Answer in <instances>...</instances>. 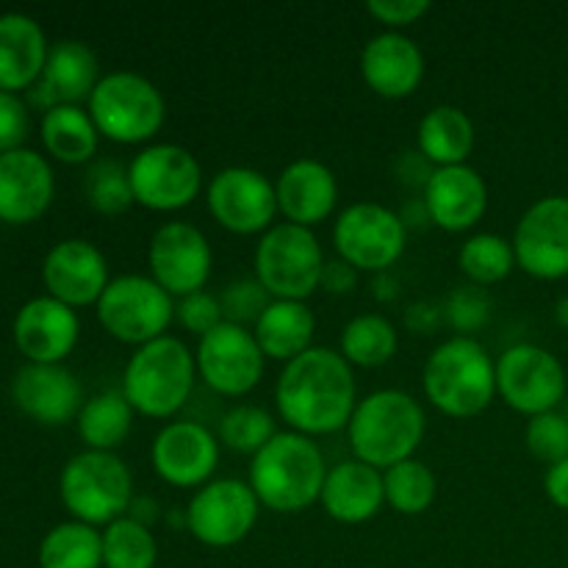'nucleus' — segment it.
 I'll return each instance as SVG.
<instances>
[{
    "label": "nucleus",
    "mask_w": 568,
    "mask_h": 568,
    "mask_svg": "<svg viewBox=\"0 0 568 568\" xmlns=\"http://www.w3.org/2000/svg\"><path fill=\"white\" fill-rule=\"evenodd\" d=\"M399 220H403L405 227H425L430 225V211H427V203L422 197L405 203V209L399 211Z\"/></svg>",
    "instance_id": "52"
},
{
    "label": "nucleus",
    "mask_w": 568,
    "mask_h": 568,
    "mask_svg": "<svg viewBox=\"0 0 568 568\" xmlns=\"http://www.w3.org/2000/svg\"><path fill=\"white\" fill-rule=\"evenodd\" d=\"M133 197L153 211L186 209L203 189V166L197 155L175 142H153L128 164Z\"/></svg>",
    "instance_id": "11"
},
{
    "label": "nucleus",
    "mask_w": 568,
    "mask_h": 568,
    "mask_svg": "<svg viewBox=\"0 0 568 568\" xmlns=\"http://www.w3.org/2000/svg\"><path fill=\"white\" fill-rule=\"evenodd\" d=\"M253 333L266 358L288 364L314 347L311 342L316 333V316L303 300H272L253 325Z\"/></svg>",
    "instance_id": "29"
},
{
    "label": "nucleus",
    "mask_w": 568,
    "mask_h": 568,
    "mask_svg": "<svg viewBox=\"0 0 568 568\" xmlns=\"http://www.w3.org/2000/svg\"><path fill=\"white\" fill-rule=\"evenodd\" d=\"M325 253L311 227L277 222L261 233L253 270L272 300H308L320 288Z\"/></svg>",
    "instance_id": "8"
},
{
    "label": "nucleus",
    "mask_w": 568,
    "mask_h": 568,
    "mask_svg": "<svg viewBox=\"0 0 568 568\" xmlns=\"http://www.w3.org/2000/svg\"><path fill=\"white\" fill-rule=\"evenodd\" d=\"M458 266L477 286L505 281L516 266L514 242L491 231H480L466 239L458 250Z\"/></svg>",
    "instance_id": "36"
},
{
    "label": "nucleus",
    "mask_w": 568,
    "mask_h": 568,
    "mask_svg": "<svg viewBox=\"0 0 568 568\" xmlns=\"http://www.w3.org/2000/svg\"><path fill=\"white\" fill-rule=\"evenodd\" d=\"M399 347L397 327L383 314H358L344 325L342 349L338 353L353 366H383L394 358Z\"/></svg>",
    "instance_id": "34"
},
{
    "label": "nucleus",
    "mask_w": 568,
    "mask_h": 568,
    "mask_svg": "<svg viewBox=\"0 0 568 568\" xmlns=\"http://www.w3.org/2000/svg\"><path fill=\"white\" fill-rule=\"evenodd\" d=\"M42 281L50 297L61 300L70 308L98 305L100 294L111 283L109 261L89 239H61L44 255Z\"/></svg>",
    "instance_id": "19"
},
{
    "label": "nucleus",
    "mask_w": 568,
    "mask_h": 568,
    "mask_svg": "<svg viewBox=\"0 0 568 568\" xmlns=\"http://www.w3.org/2000/svg\"><path fill=\"white\" fill-rule=\"evenodd\" d=\"M327 516L342 525H364L386 503L383 471L358 458L331 466L320 494Z\"/></svg>",
    "instance_id": "27"
},
{
    "label": "nucleus",
    "mask_w": 568,
    "mask_h": 568,
    "mask_svg": "<svg viewBox=\"0 0 568 568\" xmlns=\"http://www.w3.org/2000/svg\"><path fill=\"white\" fill-rule=\"evenodd\" d=\"M444 322L453 327L458 336H471V333L483 331L491 320L494 297L488 294L486 286L477 283H466V286L453 288L444 300Z\"/></svg>",
    "instance_id": "40"
},
{
    "label": "nucleus",
    "mask_w": 568,
    "mask_h": 568,
    "mask_svg": "<svg viewBox=\"0 0 568 568\" xmlns=\"http://www.w3.org/2000/svg\"><path fill=\"white\" fill-rule=\"evenodd\" d=\"M425 408L403 388H381L358 399L347 425L355 458L386 471L399 460L414 458L425 438Z\"/></svg>",
    "instance_id": "3"
},
{
    "label": "nucleus",
    "mask_w": 568,
    "mask_h": 568,
    "mask_svg": "<svg viewBox=\"0 0 568 568\" xmlns=\"http://www.w3.org/2000/svg\"><path fill=\"white\" fill-rule=\"evenodd\" d=\"M11 399L39 425H64L83 408V386L61 364H26L11 381Z\"/></svg>",
    "instance_id": "21"
},
{
    "label": "nucleus",
    "mask_w": 568,
    "mask_h": 568,
    "mask_svg": "<svg viewBox=\"0 0 568 568\" xmlns=\"http://www.w3.org/2000/svg\"><path fill=\"white\" fill-rule=\"evenodd\" d=\"M98 320L114 338L142 347L166 336V327L175 320V297L150 275H116L100 294Z\"/></svg>",
    "instance_id": "9"
},
{
    "label": "nucleus",
    "mask_w": 568,
    "mask_h": 568,
    "mask_svg": "<svg viewBox=\"0 0 568 568\" xmlns=\"http://www.w3.org/2000/svg\"><path fill=\"white\" fill-rule=\"evenodd\" d=\"M50 44L33 17L9 11L0 14V89L20 92L39 81Z\"/></svg>",
    "instance_id": "28"
},
{
    "label": "nucleus",
    "mask_w": 568,
    "mask_h": 568,
    "mask_svg": "<svg viewBox=\"0 0 568 568\" xmlns=\"http://www.w3.org/2000/svg\"><path fill=\"white\" fill-rule=\"evenodd\" d=\"M386 503L405 516H419L436 503L438 480L430 466L419 458L399 460L383 471Z\"/></svg>",
    "instance_id": "35"
},
{
    "label": "nucleus",
    "mask_w": 568,
    "mask_h": 568,
    "mask_svg": "<svg viewBox=\"0 0 568 568\" xmlns=\"http://www.w3.org/2000/svg\"><path fill=\"white\" fill-rule=\"evenodd\" d=\"M416 148L436 166L466 164L475 148V122L458 105H436L419 120Z\"/></svg>",
    "instance_id": "30"
},
{
    "label": "nucleus",
    "mask_w": 568,
    "mask_h": 568,
    "mask_svg": "<svg viewBox=\"0 0 568 568\" xmlns=\"http://www.w3.org/2000/svg\"><path fill=\"white\" fill-rule=\"evenodd\" d=\"M369 286H372V297H375L377 303H394V300L399 297V281L388 270L375 272Z\"/></svg>",
    "instance_id": "50"
},
{
    "label": "nucleus",
    "mask_w": 568,
    "mask_h": 568,
    "mask_svg": "<svg viewBox=\"0 0 568 568\" xmlns=\"http://www.w3.org/2000/svg\"><path fill=\"white\" fill-rule=\"evenodd\" d=\"M261 503L250 483L216 477L200 486L186 505V530L205 547H236L253 532Z\"/></svg>",
    "instance_id": "12"
},
{
    "label": "nucleus",
    "mask_w": 568,
    "mask_h": 568,
    "mask_svg": "<svg viewBox=\"0 0 568 568\" xmlns=\"http://www.w3.org/2000/svg\"><path fill=\"white\" fill-rule=\"evenodd\" d=\"M125 516H131V519L139 521V525L150 527V525H153V521L161 516V508H159V503H155V499H150V497H133L131 508H128Z\"/></svg>",
    "instance_id": "51"
},
{
    "label": "nucleus",
    "mask_w": 568,
    "mask_h": 568,
    "mask_svg": "<svg viewBox=\"0 0 568 568\" xmlns=\"http://www.w3.org/2000/svg\"><path fill=\"white\" fill-rule=\"evenodd\" d=\"M430 9V0H369L366 3V11L383 26H388V31H397V28L422 20Z\"/></svg>",
    "instance_id": "45"
},
{
    "label": "nucleus",
    "mask_w": 568,
    "mask_h": 568,
    "mask_svg": "<svg viewBox=\"0 0 568 568\" xmlns=\"http://www.w3.org/2000/svg\"><path fill=\"white\" fill-rule=\"evenodd\" d=\"M55 194L53 166L37 150L0 153V220L28 225L50 209Z\"/></svg>",
    "instance_id": "22"
},
{
    "label": "nucleus",
    "mask_w": 568,
    "mask_h": 568,
    "mask_svg": "<svg viewBox=\"0 0 568 568\" xmlns=\"http://www.w3.org/2000/svg\"><path fill=\"white\" fill-rule=\"evenodd\" d=\"M433 225L444 231H469L488 209L486 178L471 164L436 166L427 186L422 189Z\"/></svg>",
    "instance_id": "24"
},
{
    "label": "nucleus",
    "mask_w": 568,
    "mask_h": 568,
    "mask_svg": "<svg viewBox=\"0 0 568 568\" xmlns=\"http://www.w3.org/2000/svg\"><path fill=\"white\" fill-rule=\"evenodd\" d=\"M544 491L552 499V505L568 510V458L549 466L547 475H544Z\"/></svg>",
    "instance_id": "49"
},
{
    "label": "nucleus",
    "mask_w": 568,
    "mask_h": 568,
    "mask_svg": "<svg viewBox=\"0 0 568 568\" xmlns=\"http://www.w3.org/2000/svg\"><path fill=\"white\" fill-rule=\"evenodd\" d=\"M325 453L311 436L277 430L250 460V488L275 514H297L320 499L325 486Z\"/></svg>",
    "instance_id": "2"
},
{
    "label": "nucleus",
    "mask_w": 568,
    "mask_h": 568,
    "mask_svg": "<svg viewBox=\"0 0 568 568\" xmlns=\"http://www.w3.org/2000/svg\"><path fill=\"white\" fill-rule=\"evenodd\" d=\"M333 244L338 258L349 261L358 272H386L405 253L408 227L388 205L358 200L333 222Z\"/></svg>",
    "instance_id": "10"
},
{
    "label": "nucleus",
    "mask_w": 568,
    "mask_h": 568,
    "mask_svg": "<svg viewBox=\"0 0 568 568\" xmlns=\"http://www.w3.org/2000/svg\"><path fill=\"white\" fill-rule=\"evenodd\" d=\"M209 211L233 233H264L277 214L275 183L255 166L233 164L216 172L205 189Z\"/></svg>",
    "instance_id": "16"
},
{
    "label": "nucleus",
    "mask_w": 568,
    "mask_h": 568,
    "mask_svg": "<svg viewBox=\"0 0 568 568\" xmlns=\"http://www.w3.org/2000/svg\"><path fill=\"white\" fill-rule=\"evenodd\" d=\"M264 349L255 342V333L250 327L222 322L214 331L200 336L197 353V375L209 388L225 397H242L253 392L264 377Z\"/></svg>",
    "instance_id": "15"
},
{
    "label": "nucleus",
    "mask_w": 568,
    "mask_h": 568,
    "mask_svg": "<svg viewBox=\"0 0 568 568\" xmlns=\"http://www.w3.org/2000/svg\"><path fill=\"white\" fill-rule=\"evenodd\" d=\"M275 405L288 430L303 436L314 438L344 430L358 405L353 364L338 349H305L277 375Z\"/></svg>",
    "instance_id": "1"
},
{
    "label": "nucleus",
    "mask_w": 568,
    "mask_h": 568,
    "mask_svg": "<svg viewBox=\"0 0 568 568\" xmlns=\"http://www.w3.org/2000/svg\"><path fill=\"white\" fill-rule=\"evenodd\" d=\"M89 114L103 136L120 144L148 142L166 116V100L148 75L133 70H111L89 98Z\"/></svg>",
    "instance_id": "7"
},
{
    "label": "nucleus",
    "mask_w": 568,
    "mask_h": 568,
    "mask_svg": "<svg viewBox=\"0 0 568 568\" xmlns=\"http://www.w3.org/2000/svg\"><path fill=\"white\" fill-rule=\"evenodd\" d=\"M444 322V305L442 303H433V300H419V303H410L405 308V327L410 333H430L438 331V325Z\"/></svg>",
    "instance_id": "48"
},
{
    "label": "nucleus",
    "mask_w": 568,
    "mask_h": 568,
    "mask_svg": "<svg viewBox=\"0 0 568 568\" xmlns=\"http://www.w3.org/2000/svg\"><path fill=\"white\" fill-rule=\"evenodd\" d=\"M197 381L194 353L175 336H159L133 349L122 372V388L131 408L142 416L166 419L192 397Z\"/></svg>",
    "instance_id": "5"
},
{
    "label": "nucleus",
    "mask_w": 568,
    "mask_h": 568,
    "mask_svg": "<svg viewBox=\"0 0 568 568\" xmlns=\"http://www.w3.org/2000/svg\"><path fill=\"white\" fill-rule=\"evenodd\" d=\"M31 133V111L28 103L14 92L0 89V153L20 150Z\"/></svg>",
    "instance_id": "44"
},
{
    "label": "nucleus",
    "mask_w": 568,
    "mask_h": 568,
    "mask_svg": "<svg viewBox=\"0 0 568 568\" xmlns=\"http://www.w3.org/2000/svg\"><path fill=\"white\" fill-rule=\"evenodd\" d=\"M42 142L53 159L64 164H87L98 153L100 131L89 109L53 105L42 114Z\"/></svg>",
    "instance_id": "31"
},
{
    "label": "nucleus",
    "mask_w": 568,
    "mask_h": 568,
    "mask_svg": "<svg viewBox=\"0 0 568 568\" xmlns=\"http://www.w3.org/2000/svg\"><path fill=\"white\" fill-rule=\"evenodd\" d=\"M83 194L94 211L109 216L125 214L136 203L128 166L114 159H100L89 164L87 175H83Z\"/></svg>",
    "instance_id": "38"
},
{
    "label": "nucleus",
    "mask_w": 568,
    "mask_h": 568,
    "mask_svg": "<svg viewBox=\"0 0 568 568\" xmlns=\"http://www.w3.org/2000/svg\"><path fill=\"white\" fill-rule=\"evenodd\" d=\"M150 277L172 297L203 292L214 266V250L197 225L183 220L164 222L153 231L148 247Z\"/></svg>",
    "instance_id": "14"
},
{
    "label": "nucleus",
    "mask_w": 568,
    "mask_h": 568,
    "mask_svg": "<svg viewBox=\"0 0 568 568\" xmlns=\"http://www.w3.org/2000/svg\"><path fill=\"white\" fill-rule=\"evenodd\" d=\"M497 394L519 414H549L566 394L564 364L538 344H514L497 361Z\"/></svg>",
    "instance_id": "13"
},
{
    "label": "nucleus",
    "mask_w": 568,
    "mask_h": 568,
    "mask_svg": "<svg viewBox=\"0 0 568 568\" xmlns=\"http://www.w3.org/2000/svg\"><path fill=\"white\" fill-rule=\"evenodd\" d=\"M150 460L155 475L170 486L200 488L211 480L220 464V436L203 422H170L155 433Z\"/></svg>",
    "instance_id": "18"
},
{
    "label": "nucleus",
    "mask_w": 568,
    "mask_h": 568,
    "mask_svg": "<svg viewBox=\"0 0 568 568\" xmlns=\"http://www.w3.org/2000/svg\"><path fill=\"white\" fill-rule=\"evenodd\" d=\"M555 322L560 327H568V297H560L558 305H555Z\"/></svg>",
    "instance_id": "53"
},
{
    "label": "nucleus",
    "mask_w": 568,
    "mask_h": 568,
    "mask_svg": "<svg viewBox=\"0 0 568 568\" xmlns=\"http://www.w3.org/2000/svg\"><path fill=\"white\" fill-rule=\"evenodd\" d=\"M100 78L98 53L87 42L59 39L50 44L42 75L31 87V103L42 111L53 105H81L83 100L89 103Z\"/></svg>",
    "instance_id": "23"
},
{
    "label": "nucleus",
    "mask_w": 568,
    "mask_h": 568,
    "mask_svg": "<svg viewBox=\"0 0 568 568\" xmlns=\"http://www.w3.org/2000/svg\"><path fill=\"white\" fill-rule=\"evenodd\" d=\"M516 266L541 281L568 275V197L549 194L521 214L514 231Z\"/></svg>",
    "instance_id": "17"
},
{
    "label": "nucleus",
    "mask_w": 568,
    "mask_h": 568,
    "mask_svg": "<svg viewBox=\"0 0 568 568\" xmlns=\"http://www.w3.org/2000/svg\"><path fill=\"white\" fill-rule=\"evenodd\" d=\"M275 419L258 405H233L220 419V442L242 455H255L275 436Z\"/></svg>",
    "instance_id": "39"
},
{
    "label": "nucleus",
    "mask_w": 568,
    "mask_h": 568,
    "mask_svg": "<svg viewBox=\"0 0 568 568\" xmlns=\"http://www.w3.org/2000/svg\"><path fill=\"white\" fill-rule=\"evenodd\" d=\"M422 386L442 414L477 416L497 394V361L475 336H453L427 355Z\"/></svg>",
    "instance_id": "4"
},
{
    "label": "nucleus",
    "mask_w": 568,
    "mask_h": 568,
    "mask_svg": "<svg viewBox=\"0 0 568 568\" xmlns=\"http://www.w3.org/2000/svg\"><path fill=\"white\" fill-rule=\"evenodd\" d=\"M78 336L81 320L75 308L50 294L28 300L14 316V342L28 364H61L75 349Z\"/></svg>",
    "instance_id": "20"
},
{
    "label": "nucleus",
    "mask_w": 568,
    "mask_h": 568,
    "mask_svg": "<svg viewBox=\"0 0 568 568\" xmlns=\"http://www.w3.org/2000/svg\"><path fill=\"white\" fill-rule=\"evenodd\" d=\"M59 491L72 519L92 527H109L131 508L133 477L116 453L83 449L61 469Z\"/></svg>",
    "instance_id": "6"
},
{
    "label": "nucleus",
    "mask_w": 568,
    "mask_h": 568,
    "mask_svg": "<svg viewBox=\"0 0 568 568\" xmlns=\"http://www.w3.org/2000/svg\"><path fill=\"white\" fill-rule=\"evenodd\" d=\"M394 172H397L399 181L408 183V186L425 189L427 181L433 178V172H436V164H433V161L416 148V150H405V153L399 155L397 164H394Z\"/></svg>",
    "instance_id": "46"
},
{
    "label": "nucleus",
    "mask_w": 568,
    "mask_h": 568,
    "mask_svg": "<svg viewBox=\"0 0 568 568\" xmlns=\"http://www.w3.org/2000/svg\"><path fill=\"white\" fill-rule=\"evenodd\" d=\"M159 544L150 527L139 525L131 516L111 521L103 530V566L105 568H155Z\"/></svg>",
    "instance_id": "37"
},
{
    "label": "nucleus",
    "mask_w": 568,
    "mask_h": 568,
    "mask_svg": "<svg viewBox=\"0 0 568 568\" xmlns=\"http://www.w3.org/2000/svg\"><path fill=\"white\" fill-rule=\"evenodd\" d=\"M175 316L189 333H194V336H205V333H211L216 325L225 322L220 297H214V294L205 292V288L203 292L186 294V297L178 300Z\"/></svg>",
    "instance_id": "43"
},
{
    "label": "nucleus",
    "mask_w": 568,
    "mask_h": 568,
    "mask_svg": "<svg viewBox=\"0 0 568 568\" xmlns=\"http://www.w3.org/2000/svg\"><path fill=\"white\" fill-rule=\"evenodd\" d=\"M277 211L294 225L314 227L331 216L338 203V181L331 166L320 159H294L283 166L275 181Z\"/></svg>",
    "instance_id": "26"
},
{
    "label": "nucleus",
    "mask_w": 568,
    "mask_h": 568,
    "mask_svg": "<svg viewBox=\"0 0 568 568\" xmlns=\"http://www.w3.org/2000/svg\"><path fill=\"white\" fill-rule=\"evenodd\" d=\"M527 449L544 464H558L568 458V419L558 410L530 416L525 430Z\"/></svg>",
    "instance_id": "42"
},
{
    "label": "nucleus",
    "mask_w": 568,
    "mask_h": 568,
    "mask_svg": "<svg viewBox=\"0 0 568 568\" xmlns=\"http://www.w3.org/2000/svg\"><path fill=\"white\" fill-rule=\"evenodd\" d=\"M355 283H358V270H355L349 261L344 258H327L322 266L320 275V288L331 294H347L353 292Z\"/></svg>",
    "instance_id": "47"
},
{
    "label": "nucleus",
    "mask_w": 568,
    "mask_h": 568,
    "mask_svg": "<svg viewBox=\"0 0 568 568\" xmlns=\"http://www.w3.org/2000/svg\"><path fill=\"white\" fill-rule=\"evenodd\" d=\"M270 303H272V294L261 286L258 277H236V281L227 283L220 294V305H222V316H225V322H233V325H242V327L255 325Z\"/></svg>",
    "instance_id": "41"
},
{
    "label": "nucleus",
    "mask_w": 568,
    "mask_h": 568,
    "mask_svg": "<svg viewBox=\"0 0 568 568\" xmlns=\"http://www.w3.org/2000/svg\"><path fill=\"white\" fill-rule=\"evenodd\" d=\"M361 75L383 98H408L425 78V53L403 31H381L361 50Z\"/></svg>",
    "instance_id": "25"
},
{
    "label": "nucleus",
    "mask_w": 568,
    "mask_h": 568,
    "mask_svg": "<svg viewBox=\"0 0 568 568\" xmlns=\"http://www.w3.org/2000/svg\"><path fill=\"white\" fill-rule=\"evenodd\" d=\"M42 568H100L103 566V532L83 521H61L39 544Z\"/></svg>",
    "instance_id": "33"
},
{
    "label": "nucleus",
    "mask_w": 568,
    "mask_h": 568,
    "mask_svg": "<svg viewBox=\"0 0 568 568\" xmlns=\"http://www.w3.org/2000/svg\"><path fill=\"white\" fill-rule=\"evenodd\" d=\"M131 403L122 392H100L83 403L78 414V436L83 438L87 449H100V453H114L128 438L133 427Z\"/></svg>",
    "instance_id": "32"
}]
</instances>
